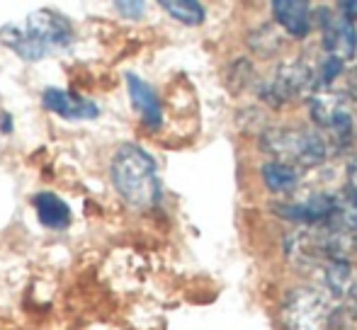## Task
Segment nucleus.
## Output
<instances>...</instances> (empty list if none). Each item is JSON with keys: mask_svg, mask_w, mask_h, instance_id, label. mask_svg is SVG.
<instances>
[{"mask_svg": "<svg viewBox=\"0 0 357 330\" xmlns=\"http://www.w3.org/2000/svg\"><path fill=\"white\" fill-rule=\"evenodd\" d=\"M158 5L178 22L188 27H197L204 22V8L199 0H158Z\"/></svg>", "mask_w": 357, "mask_h": 330, "instance_id": "obj_16", "label": "nucleus"}, {"mask_svg": "<svg viewBox=\"0 0 357 330\" xmlns=\"http://www.w3.org/2000/svg\"><path fill=\"white\" fill-rule=\"evenodd\" d=\"M340 13L353 19L357 15V0H340Z\"/></svg>", "mask_w": 357, "mask_h": 330, "instance_id": "obj_19", "label": "nucleus"}, {"mask_svg": "<svg viewBox=\"0 0 357 330\" xmlns=\"http://www.w3.org/2000/svg\"><path fill=\"white\" fill-rule=\"evenodd\" d=\"M32 204L42 226L52 228V231H63V228L71 226V219H73L71 207L54 192H39L32 199Z\"/></svg>", "mask_w": 357, "mask_h": 330, "instance_id": "obj_12", "label": "nucleus"}, {"mask_svg": "<svg viewBox=\"0 0 357 330\" xmlns=\"http://www.w3.org/2000/svg\"><path fill=\"white\" fill-rule=\"evenodd\" d=\"M273 17L289 37L304 39L311 32L309 0H273Z\"/></svg>", "mask_w": 357, "mask_h": 330, "instance_id": "obj_10", "label": "nucleus"}, {"mask_svg": "<svg viewBox=\"0 0 357 330\" xmlns=\"http://www.w3.org/2000/svg\"><path fill=\"white\" fill-rule=\"evenodd\" d=\"M345 301H348V306H345V308L353 313V318H357V284H355L353 289H350V294L345 297Z\"/></svg>", "mask_w": 357, "mask_h": 330, "instance_id": "obj_21", "label": "nucleus"}, {"mask_svg": "<svg viewBox=\"0 0 357 330\" xmlns=\"http://www.w3.org/2000/svg\"><path fill=\"white\" fill-rule=\"evenodd\" d=\"M331 228L345 233H357V189L345 184L343 192L335 194L333 217L328 221Z\"/></svg>", "mask_w": 357, "mask_h": 330, "instance_id": "obj_14", "label": "nucleus"}, {"mask_svg": "<svg viewBox=\"0 0 357 330\" xmlns=\"http://www.w3.org/2000/svg\"><path fill=\"white\" fill-rule=\"evenodd\" d=\"M324 284L333 299H345L355 287V272L350 260H328L324 267Z\"/></svg>", "mask_w": 357, "mask_h": 330, "instance_id": "obj_13", "label": "nucleus"}, {"mask_svg": "<svg viewBox=\"0 0 357 330\" xmlns=\"http://www.w3.org/2000/svg\"><path fill=\"white\" fill-rule=\"evenodd\" d=\"M309 109L314 124L324 132L331 151H345L353 141V114H350L348 95L321 88L309 97Z\"/></svg>", "mask_w": 357, "mask_h": 330, "instance_id": "obj_4", "label": "nucleus"}, {"mask_svg": "<svg viewBox=\"0 0 357 330\" xmlns=\"http://www.w3.org/2000/svg\"><path fill=\"white\" fill-rule=\"evenodd\" d=\"M263 182L273 194H289L299 184V168L282 161H273L263 168Z\"/></svg>", "mask_w": 357, "mask_h": 330, "instance_id": "obj_15", "label": "nucleus"}, {"mask_svg": "<svg viewBox=\"0 0 357 330\" xmlns=\"http://www.w3.org/2000/svg\"><path fill=\"white\" fill-rule=\"evenodd\" d=\"M260 146L275 161L289 163L294 168H316L328 158L331 146L321 132H309V129H268L260 136Z\"/></svg>", "mask_w": 357, "mask_h": 330, "instance_id": "obj_3", "label": "nucleus"}, {"mask_svg": "<svg viewBox=\"0 0 357 330\" xmlns=\"http://www.w3.org/2000/svg\"><path fill=\"white\" fill-rule=\"evenodd\" d=\"M348 187L357 189V156L350 158V163H348Z\"/></svg>", "mask_w": 357, "mask_h": 330, "instance_id": "obj_20", "label": "nucleus"}, {"mask_svg": "<svg viewBox=\"0 0 357 330\" xmlns=\"http://www.w3.org/2000/svg\"><path fill=\"white\" fill-rule=\"evenodd\" d=\"M0 42L24 61H39L47 54L63 52L71 47L73 27L63 15L54 10H37L27 17L24 27L5 24L0 29Z\"/></svg>", "mask_w": 357, "mask_h": 330, "instance_id": "obj_1", "label": "nucleus"}, {"mask_svg": "<svg viewBox=\"0 0 357 330\" xmlns=\"http://www.w3.org/2000/svg\"><path fill=\"white\" fill-rule=\"evenodd\" d=\"M42 104L49 112L59 114L63 119H73V122H83V119H95L100 114L98 104L93 100H85L75 93L59 88H49L42 95Z\"/></svg>", "mask_w": 357, "mask_h": 330, "instance_id": "obj_9", "label": "nucleus"}, {"mask_svg": "<svg viewBox=\"0 0 357 330\" xmlns=\"http://www.w3.org/2000/svg\"><path fill=\"white\" fill-rule=\"evenodd\" d=\"M319 24H321V34H324L326 56H333L343 63L353 61L357 54V29L353 19L345 17L343 13L335 15L324 10Z\"/></svg>", "mask_w": 357, "mask_h": 330, "instance_id": "obj_7", "label": "nucleus"}, {"mask_svg": "<svg viewBox=\"0 0 357 330\" xmlns=\"http://www.w3.org/2000/svg\"><path fill=\"white\" fill-rule=\"evenodd\" d=\"M345 95H348L350 100H357V68L348 73V90H345Z\"/></svg>", "mask_w": 357, "mask_h": 330, "instance_id": "obj_18", "label": "nucleus"}, {"mask_svg": "<svg viewBox=\"0 0 357 330\" xmlns=\"http://www.w3.org/2000/svg\"><path fill=\"white\" fill-rule=\"evenodd\" d=\"M355 255H357V236H355Z\"/></svg>", "mask_w": 357, "mask_h": 330, "instance_id": "obj_23", "label": "nucleus"}, {"mask_svg": "<svg viewBox=\"0 0 357 330\" xmlns=\"http://www.w3.org/2000/svg\"><path fill=\"white\" fill-rule=\"evenodd\" d=\"M112 184L117 194L132 209L146 212L153 209L160 199V182L155 173V163L149 153L137 143H124L117 148L109 165Z\"/></svg>", "mask_w": 357, "mask_h": 330, "instance_id": "obj_2", "label": "nucleus"}, {"mask_svg": "<svg viewBox=\"0 0 357 330\" xmlns=\"http://www.w3.org/2000/svg\"><path fill=\"white\" fill-rule=\"evenodd\" d=\"M319 90L316 83V71L306 66L304 61H287L278 66V71L260 83L258 93L260 100L268 102L270 107H284L289 102H296L301 97H311Z\"/></svg>", "mask_w": 357, "mask_h": 330, "instance_id": "obj_5", "label": "nucleus"}, {"mask_svg": "<svg viewBox=\"0 0 357 330\" xmlns=\"http://www.w3.org/2000/svg\"><path fill=\"white\" fill-rule=\"evenodd\" d=\"M331 306L328 297L316 289L299 287L291 289L282 306V328L284 330H331Z\"/></svg>", "mask_w": 357, "mask_h": 330, "instance_id": "obj_6", "label": "nucleus"}, {"mask_svg": "<svg viewBox=\"0 0 357 330\" xmlns=\"http://www.w3.org/2000/svg\"><path fill=\"white\" fill-rule=\"evenodd\" d=\"M127 90H129V100H132L134 109L142 114V122L149 129H158L163 122V109H160V100L153 93L151 85H146L139 76H127Z\"/></svg>", "mask_w": 357, "mask_h": 330, "instance_id": "obj_11", "label": "nucleus"}, {"mask_svg": "<svg viewBox=\"0 0 357 330\" xmlns=\"http://www.w3.org/2000/svg\"><path fill=\"white\" fill-rule=\"evenodd\" d=\"M114 5L127 19H139L146 10V0H114Z\"/></svg>", "mask_w": 357, "mask_h": 330, "instance_id": "obj_17", "label": "nucleus"}, {"mask_svg": "<svg viewBox=\"0 0 357 330\" xmlns=\"http://www.w3.org/2000/svg\"><path fill=\"white\" fill-rule=\"evenodd\" d=\"M3 132H5V134H10V117H8V114L3 117Z\"/></svg>", "mask_w": 357, "mask_h": 330, "instance_id": "obj_22", "label": "nucleus"}, {"mask_svg": "<svg viewBox=\"0 0 357 330\" xmlns=\"http://www.w3.org/2000/svg\"><path fill=\"white\" fill-rule=\"evenodd\" d=\"M335 197L331 194H314V197L304 199V202H291V204H275V214L287 219V221L304 223V226H328L331 217H333Z\"/></svg>", "mask_w": 357, "mask_h": 330, "instance_id": "obj_8", "label": "nucleus"}]
</instances>
